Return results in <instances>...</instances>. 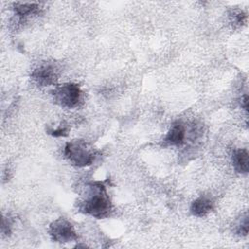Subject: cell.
<instances>
[{
    "mask_svg": "<svg viewBox=\"0 0 249 249\" xmlns=\"http://www.w3.org/2000/svg\"><path fill=\"white\" fill-rule=\"evenodd\" d=\"M89 189V196L80 205L82 211L98 219L108 216L111 210V201L105 186L100 182H96L90 184Z\"/></svg>",
    "mask_w": 249,
    "mask_h": 249,
    "instance_id": "1",
    "label": "cell"
},
{
    "mask_svg": "<svg viewBox=\"0 0 249 249\" xmlns=\"http://www.w3.org/2000/svg\"><path fill=\"white\" fill-rule=\"evenodd\" d=\"M65 157L76 166H88L94 160V153L84 140L69 142L64 148Z\"/></svg>",
    "mask_w": 249,
    "mask_h": 249,
    "instance_id": "2",
    "label": "cell"
},
{
    "mask_svg": "<svg viewBox=\"0 0 249 249\" xmlns=\"http://www.w3.org/2000/svg\"><path fill=\"white\" fill-rule=\"evenodd\" d=\"M81 89L76 84H64L57 87L53 91L54 101L60 106L73 108L76 107L81 99Z\"/></svg>",
    "mask_w": 249,
    "mask_h": 249,
    "instance_id": "3",
    "label": "cell"
},
{
    "mask_svg": "<svg viewBox=\"0 0 249 249\" xmlns=\"http://www.w3.org/2000/svg\"><path fill=\"white\" fill-rule=\"evenodd\" d=\"M49 232L52 238L57 242H69L77 239V234L73 226L65 219L59 218L50 226Z\"/></svg>",
    "mask_w": 249,
    "mask_h": 249,
    "instance_id": "4",
    "label": "cell"
},
{
    "mask_svg": "<svg viewBox=\"0 0 249 249\" xmlns=\"http://www.w3.org/2000/svg\"><path fill=\"white\" fill-rule=\"evenodd\" d=\"M32 79L40 86H49L54 84L57 80V73L53 65L45 64L33 71Z\"/></svg>",
    "mask_w": 249,
    "mask_h": 249,
    "instance_id": "5",
    "label": "cell"
},
{
    "mask_svg": "<svg viewBox=\"0 0 249 249\" xmlns=\"http://www.w3.org/2000/svg\"><path fill=\"white\" fill-rule=\"evenodd\" d=\"M231 162L234 169L239 173H247L249 169L248 151L246 149H238L232 153Z\"/></svg>",
    "mask_w": 249,
    "mask_h": 249,
    "instance_id": "6",
    "label": "cell"
},
{
    "mask_svg": "<svg viewBox=\"0 0 249 249\" xmlns=\"http://www.w3.org/2000/svg\"><path fill=\"white\" fill-rule=\"evenodd\" d=\"M185 139V127L181 123H175L172 124L168 133L165 136V142L172 146H180L184 143Z\"/></svg>",
    "mask_w": 249,
    "mask_h": 249,
    "instance_id": "7",
    "label": "cell"
},
{
    "mask_svg": "<svg viewBox=\"0 0 249 249\" xmlns=\"http://www.w3.org/2000/svg\"><path fill=\"white\" fill-rule=\"evenodd\" d=\"M213 209V202L205 196L196 198L191 205V212L196 217H203Z\"/></svg>",
    "mask_w": 249,
    "mask_h": 249,
    "instance_id": "8",
    "label": "cell"
},
{
    "mask_svg": "<svg viewBox=\"0 0 249 249\" xmlns=\"http://www.w3.org/2000/svg\"><path fill=\"white\" fill-rule=\"evenodd\" d=\"M15 12L20 17L25 18L40 11V6L35 3H16L14 5Z\"/></svg>",
    "mask_w": 249,
    "mask_h": 249,
    "instance_id": "9",
    "label": "cell"
},
{
    "mask_svg": "<svg viewBox=\"0 0 249 249\" xmlns=\"http://www.w3.org/2000/svg\"><path fill=\"white\" fill-rule=\"evenodd\" d=\"M237 233L240 235H244V236L247 235V233H248V217H247V215H245V217L239 224L238 229H237Z\"/></svg>",
    "mask_w": 249,
    "mask_h": 249,
    "instance_id": "10",
    "label": "cell"
},
{
    "mask_svg": "<svg viewBox=\"0 0 249 249\" xmlns=\"http://www.w3.org/2000/svg\"><path fill=\"white\" fill-rule=\"evenodd\" d=\"M67 131H68V129L66 127H59L57 129L49 130V133L54 137H60V136H66L68 134Z\"/></svg>",
    "mask_w": 249,
    "mask_h": 249,
    "instance_id": "11",
    "label": "cell"
},
{
    "mask_svg": "<svg viewBox=\"0 0 249 249\" xmlns=\"http://www.w3.org/2000/svg\"><path fill=\"white\" fill-rule=\"evenodd\" d=\"M246 18L245 14H243L242 12H237V13H233V21L237 24H242L244 22Z\"/></svg>",
    "mask_w": 249,
    "mask_h": 249,
    "instance_id": "12",
    "label": "cell"
},
{
    "mask_svg": "<svg viewBox=\"0 0 249 249\" xmlns=\"http://www.w3.org/2000/svg\"><path fill=\"white\" fill-rule=\"evenodd\" d=\"M241 106L247 111L248 110V96L244 95L243 99L241 100Z\"/></svg>",
    "mask_w": 249,
    "mask_h": 249,
    "instance_id": "13",
    "label": "cell"
}]
</instances>
